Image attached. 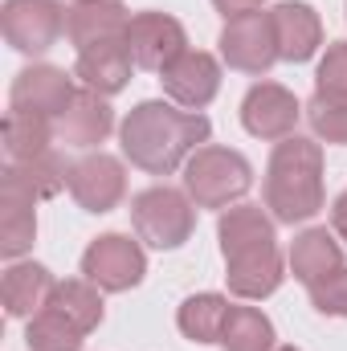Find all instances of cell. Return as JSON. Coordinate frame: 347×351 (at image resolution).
<instances>
[{"instance_id": "obj_1", "label": "cell", "mask_w": 347, "mask_h": 351, "mask_svg": "<svg viewBox=\"0 0 347 351\" xmlns=\"http://www.w3.org/2000/svg\"><path fill=\"white\" fill-rule=\"evenodd\" d=\"M208 139V119L200 110H176L168 102H139L123 119V152L135 168L152 176L176 172L196 143Z\"/></svg>"}, {"instance_id": "obj_2", "label": "cell", "mask_w": 347, "mask_h": 351, "mask_svg": "<svg viewBox=\"0 0 347 351\" xmlns=\"http://www.w3.org/2000/svg\"><path fill=\"white\" fill-rule=\"evenodd\" d=\"M229 265V290L237 298H265L282 282V254L274 241V221L258 204H237L217 225Z\"/></svg>"}, {"instance_id": "obj_3", "label": "cell", "mask_w": 347, "mask_h": 351, "mask_svg": "<svg viewBox=\"0 0 347 351\" xmlns=\"http://www.w3.org/2000/svg\"><path fill=\"white\" fill-rule=\"evenodd\" d=\"M265 208L274 221L298 225L323 208V147L298 135H286L265 168Z\"/></svg>"}, {"instance_id": "obj_4", "label": "cell", "mask_w": 347, "mask_h": 351, "mask_svg": "<svg viewBox=\"0 0 347 351\" xmlns=\"http://www.w3.org/2000/svg\"><path fill=\"white\" fill-rule=\"evenodd\" d=\"M250 184H254L250 160L229 147H200L184 168V188L200 208H225L241 200Z\"/></svg>"}, {"instance_id": "obj_5", "label": "cell", "mask_w": 347, "mask_h": 351, "mask_svg": "<svg viewBox=\"0 0 347 351\" xmlns=\"http://www.w3.org/2000/svg\"><path fill=\"white\" fill-rule=\"evenodd\" d=\"M131 221H135V233L139 241L156 245V250H180L188 237H192V225H196V213H192V200L176 188H147L131 200Z\"/></svg>"}, {"instance_id": "obj_6", "label": "cell", "mask_w": 347, "mask_h": 351, "mask_svg": "<svg viewBox=\"0 0 347 351\" xmlns=\"http://www.w3.org/2000/svg\"><path fill=\"white\" fill-rule=\"evenodd\" d=\"M66 16L70 12L58 0H4L0 29H4V41L12 49H21V53H45L66 33Z\"/></svg>"}, {"instance_id": "obj_7", "label": "cell", "mask_w": 347, "mask_h": 351, "mask_svg": "<svg viewBox=\"0 0 347 351\" xmlns=\"http://www.w3.org/2000/svg\"><path fill=\"white\" fill-rule=\"evenodd\" d=\"M82 274L86 282H94L98 290H110V294H123L131 286L143 282L147 274V258L139 250V241L123 237V233H106L82 254Z\"/></svg>"}, {"instance_id": "obj_8", "label": "cell", "mask_w": 347, "mask_h": 351, "mask_svg": "<svg viewBox=\"0 0 347 351\" xmlns=\"http://www.w3.org/2000/svg\"><path fill=\"white\" fill-rule=\"evenodd\" d=\"M221 53L233 70L241 74H265L278 62V33H274V16L270 12H246L225 21L221 33Z\"/></svg>"}, {"instance_id": "obj_9", "label": "cell", "mask_w": 347, "mask_h": 351, "mask_svg": "<svg viewBox=\"0 0 347 351\" xmlns=\"http://www.w3.org/2000/svg\"><path fill=\"white\" fill-rule=\"evenodd\" d=\"M127 53H131V62L135 66H143V70H164V66H172L176 58L184 53V25L168 16V12H139V16H131V25H127Z\"/></svg>"}, {"instance_id": "obj_10", "label": "cell", "mask_w": 347, "mask_h": 351, "mask_svg": "<svg viewBox=\"0 0 347 351\" xmlns=\"http://www.w3.org/2000/svg\"><path fill=\"white\" fill-rule=\"evenodd\" d=\"M78 90L74 78L58 66H29L16 74L12 82V110H29V114H45V119H62L74 106Z\"/></svg>"}, {"instance_id": "obj_11", "label": "cell", "mask_w": 347, "mask_h": 351, "mask_svg": "<svg viewBox=\"0 0 347 351\" xmlns=\"http://www.w3.org/2000/svg\"><path fill=\"white\" fill-rule=\"evenodd\" d=\"M70 192L86 213H110L123 192H127V172L115 156H82L78 164H70Z\"/></svg>"}, {"instance_id": "obj_12", "label": "cell", "mask_w": 347, "mask_h": 351, "mask_svg": "<svg viewBox=\"0 0 347 351\" xmlns=\"http://www.w3.org/2000/svg\"><path fill=\"white\" fill-rule=\"evenodd\" d=\"M160 82H164V90L172 94L180 106L200 110V106H208V102L217 98V90H221V66H217L213 53L184 49L172 66L160 70Z\"/></svg>"}, {"instance_id": "obj_13", "label": "cell", "mask_w": 347, "mask_h": 351, "mask_svg": "<svg viewBox=\"0 0 347 351\" xmlns=\"http://www.w3.org/2000/svg\"><path fill=\"white\" fill-rule=\"evenodd\" d=\"M241 123L258 139H286V135H294L298 102H294L290 90L278 86V82H258L246 94V102H241Z\"/></svg>"}, {"instance_id": "obj_14", "label": "cell", "mask_w": 347, "mask_h": 351, "mask_svg": "<svg viewBox=\"0 0 347 351\" xmlns=\"http://www.w3.org/2000/svg\"><path fill=\"white\" fill-rule=\"evenodd\" d=\"M127 25H131V12L119 0H94V4H74L70 8L66 37L82 53L90 45H102V41H123L127 37Z\"/></svg>"}, {"instance_id": "obj_15", "label": "cell", "mask_w": 347, "mask_h": 351, "mask_svg": "<svg viewBox=\"0 0 347 351\" xmlns=\"http://www.w3.org/2000/svg\"><path fill=\"white\" fill-rule=\"evenodd\" d=\"M270 16H274L278 58H282V62H307V58H315V49L323 45V25H319V16H315L311 4L286 0V4H278Z\"/></svg>"}, {"instance_id": "obj_16", "label": "cell", "mask_w": 347, "mask_h": 351, "mask_svg": "<svg viewBox=\"0 0 347 351\" xmlns=\"http://www.w3.org/2000/svg\"><path fill=\"white\" fill-rule=\"evenodd\" d=\"M131 53H127V41H102V45H90L78 53V66H74V78L94 94H119L131 78Z\"/></svg>"}, {"instance_id": "obj_17", "label": "cell", "mask_w": 347, "mask_h": 351, "mask_svg": "<svg viewBox=\"0 0 347 351\" xmlns=\"http://www.w3.org/2000/svg\"><path fill=\"white\" fill-rule=\"evenodd\" d=\"M53 278H49V269L37 262H16L8 265V274H4V282H0V298H4V311L12 315V319H25V315H33V311H45L49 306V298H53Z\"/></svg>"}, {"instance_id": "obj_18", "label": "cell", "mask_w": 347, "mask_h": 351, "mask_svg": "<svg viewBox=\"0 0 347 351\" xmlns=\"http://www.w3.org/2000/svg\"><path fill=\"white\" fill-rule=\"evenodd\" d=\"M33 196L25 188H16L12 180L0 184V254L4 258H21L33 237H37V217H33Z\"/></svg>"}, {"instance_id": "obj_19", "label": "cell", "mask_w": 347, "mask_h": 351, "mask_svg": "<svg viewBox=\"0 0 347 351\" xmlns=\"http://www.w3.org/2000/svg\"><path fill=\"white\" fill-rule=\"evenodd\" d=\"M110 127H115V114H110V106L102 102V94H94V90H82V94L74 98V106L58 119L62 143H74V147H94V143H102V139L110 135Z\"/></svg>"}, {"instance_id": "obj_20", "label": "cell", "mask_w": 347, "mask_h": 351, "mask_svg": "<svg viewBox=\"0 0 347 351\" xmlns=\"http://www.w3.org/2000/svg\"><path fill=\"white\" fill-rule=\"evenodd\" d=\"M290 269H294V278H298L302 286H315V282H323L327 274L344 269V250H339V241H335L327 229H307V233L294 237V245H290Z\"/></svg>"}, {"instance_id": "obj_21", "label": "cell", "mask_w": 347, "mask_h": 351, "mask_svg": "<svg viewBox=\"0 0 347 351\" xmlns=\"http://www.w3.org/2000/svg\"><path fill=\"white\" fill-rule=\"evenodd\" d=\"M4 180L25 188L33 200H45V196H58L62 188H70V168H66V160L58 152H41L33 160H12Z\"/></svg>"}, {"instance_id": "obj_22", "label": "cell", "mask_w": 347, "mask_h": 351, "mask_svg": "<svg viewBox=\"0 0 347 351\" xmlns=\"http://www.w3.org/2000/svg\"><path fill=\"white\" fill-rule=\"evenodd\" d=\"M221 348L225 351H274V323L258 306H229L225 327H221Z\"/></svg>"}, {"instance_id": "obj_23", "label": "cell", "mask_w": 347, "mask_h": 351, "mask_svg": "<svg viewBox=\"0 0 347 351\" xmlns=\"http://www.w3.org/2000/svg\"><path fill=\"white\" fill-rule=\"evenodd\" d=\"M225 315H229V298H221V294H192L180 306L176 323H180V331L192 343H221Z\"/></svg>"}, {"instance_id": "obj_24", "label": "cell", "mask_w": 347, "mask_h": 351, "mask_svg": "<svg viewBox=\"0 0 347 351\" xmlns=\"http://www.w3.org/2000/svg\"><path fill=\"white\" fill-rule=\"evenodd\" d=\"M53 127L45 114H29V110H8L4 114V152L12 160H33L41 152H49Z\"/></svg>"}, {"instance_id": "obj_25", "label": "cell", "mask_w": 347, "mask_h": 351, "mask_svg": "<svg viewBox=\"0 0 347 351\" xmlns=\"http://www.w3.org/2000/svg\"><path fill=\"white\" fill-rule=\"evenodd\" d=\"M49 311H58L82 335L102 323V298H98L94 282H58L53 286V298H49Z\"/></svg>"}, {"instance_id": "obj_26", "label": "cell", "mask_w": 347, "mask_h": 351, "mask_svg": "<svg viewBox=\"0 0 347 351\" xmlns=\"http://www.w3.org/2000/svg\"><path fill=\"white\" fill-rule=\"evenodd\" d=\"M29 351H82V331L74 323H66L58 311H37L29 331H25Z\"/></svg>"}, {"instance_id": "obj_27", "label": "cell", "mask_w": 347, "mask_h": 351, "mask_svg": "<svg viewBox=\"0 0 347 351\" xmlns=\"http://www.w3.org/2000/svg\"><path fill=\"white\" fill-rule=\"evenodd\" d=\"M307 119H311V131L327 143H347V98H331V94H319L307 102Z\"/></svg>"}, {"instance_id": "obj_28", "label": "cell", "mask_w": 347, "mask_h": 351, "mask_svg": "<svg viewBox=\"0 0 347 351\" xmlns=\"http://www.w3.org/2000/svg\"><path fill=\"white\" fill-rule=\"evenodd\" d=\"M307 290H311V302H315L319 315H339V319H347V265L335 269V274H327L323 282L307 286Z\"/></svg>"}, {"instance_id": "obj_29", "label": "cell", "mask_w": 347, "mask_h": 351, "mask_svg": "<svg viewBox=\"0 0 347 351\" xmlns=\"http://www.w3.org/2000/svg\"><path fill=\"white\" fill-rule=\"evenodd\" d=\"M319 94H331V98H347V41L327 45V58L319 62Z\"/></svg>"}, {"instance_id": "obj_30", "label": "cell", "mask_w": 347, "mask_h": 351, "mask_svg": "<svg viewBox=\"0 0 347 351\" xmlns=\"http://www.w3.org/2000/svg\"><path fill=\"white\" fill-rule=\"evenodd\" d=\"M213 4H217V12H225V21H233V16H246V12H261L265 0H213Z\"/></svg>"}, {"instance_id": "obj_31", "label": "cell", "mask_w": 347, "mask_h": 351, "mask_svg": "<svg viewBox=\"0 0 347 351\" xmlns=\"http://www.w3.org/2000/svg\"><path fill=\"white\" fill-rule=\"evenodd\" d=\"M331 225H335V233L347 241V192H339L335 204H331Z\"/></svg>"}, {"instance_id": "obj_32", "label": "cell", "mask_w": 347, "mask_h": 351, "mask_svg": "<svg viewBox=\"0 0 347 351\" xmlns=\"http://www.w3.org/2000/svg\"><path fill=\"white\" fill-rule=\"evenodd\" d=\"M274 351H298V348H274Z\"/></svg>"}, {"instance_id": "obj_33", "label": "cell", "mask_w": 347, "mask_h": 351, "mask_svg": "<svg viewBox=\"0 0 347 351\" xmlns=\"http://www.w3.org/2000/svg\"><path fill=\"white\" fill-rule=\"evenodd\" d=\"M74 4H94V0H74Z\"/></svg>"}]
</instances>
